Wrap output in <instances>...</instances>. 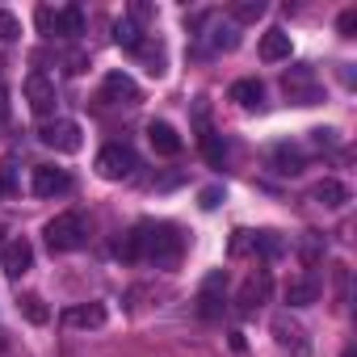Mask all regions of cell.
Masks as SVG:
<instances>
[{"mask_svg":"<svg viewBox=\"0 0 357 357\" xmlns=\"http://www.w3.org/2000/svg\"><path fill=\"white\" fill-rule=\"evenodd\" d=\"M135 240H139V261H151L155 269H172L176 261H181V231H176L172 223H155V219H143L135 227Z\"/></svg>","mask_w":357,"mask_h":357,"instance_id":"cell-1","label":"cell"},{"mask_svg":"<svg viewBox=\"0 0 357 357\" xmlns=\"http://www.w3.org/2000/svg\"><path fill=\"white\" fill-rule=\"evenodd\" d=\"M43 236H47V248L51 252H72V248H80L84 244V215H76V211H63V215H55L47 227H43Z\"/></svg>","mask_w":357,"mask_h":357,"instance_id":"cell-2","label":"cell"},{"mask_svg":"<svg viewBox=\"0 0 357 357\" xmlns=\"http://www.w3.org/2000/svg\"><path fill=\"white\" fill-rule=\"evenodd\" d=\"M38 139H43L47 147H55V151H80V147H84V130H80V122H72V118H47V122L38 126Z\"/></svg>","mask_w":357,"mask_h":357,"instance_id":"cell-3","label":"cell"},{"mask_svg":"<svg viewBox=\"0 0 357 357\" xmlns=\"http://www.w3.org/2000/svg\"><path fill=\"white\" fill-rule=\"evenodd\" d=\"M269 332H273V340L290 353V357H311V340H307V328L294 319V315H273V324H269Z\"/></svg>","mask_w":357,"mask_h":357,"instance_id":"cell-4","label":"cell"},{"mask_svg":"<svg viewBox=\"0 0 357 357\" xmlns=\"http://www.w3.org/2000/svg\"><path fill=\"white\" fill-rule=\"evenodd\" d=\"M135 168H139V160H135V151L126 143H109V147L97 151V172L105 176V181H126Z\"/></svg>","mask_w":357,"mask_h":357,"instance_id":"cell-5","label":"cell"},{"mask_svg":"<svg viewBox=\"0 0 357 357\" xmlns=\"http://www.w3.org/2000/svg\"><path fill=\"white\" fill-rule=\"evenodd\" d=\"M282 89L294 105H315L319 101V80H315V68H307V63H294L282 76Z\"/></svg>","mask_w":357,"mask_h":357,"instance_id":"cell-6","label":"cell"},{"mask_svg":"<svg viewBox=\"0 0 357 357\" xmlns=\"http://www.w3.org/2000/svg\"><path fill=\"white\" fill-rule=\"evenodd\" d=\"M30 190L38 198H63V194H72V172L55 168V164H38L34 176H30Z\"/></svg>","mask_w":357,"mask_h":357,"instance_id":"cell-7","label":"cell"},{"mask_svg":"<svg viewBox=\"0 0 357 357\" xmlns=\"http://www.w3.org/2000/svg\"><path fill=\"white\" fill-rule=\"evenodd\" d=\"M26 101H30V109H34L38 118H51V114H55V101H59L55 80H51L47 72H30V76H26Z\"/></svg>","mask_w":357,"mask_h":357,"instance_id":"cell-8","label":"cell"},{"mask_svg":"<svg viewBox=\"0 0 357 357\" xmlns=\"http://www.w3.org/2000/svg\"><path fill=\"white\" fill-rule=\"evenodd\" d=\"M269 290H273V278H269V269H252V273L244 278L240 294H236V307H240V311H257L261 303H269Z\"/></svg>","mask_w":357,"mask_h":357,"instance_id":"cell-9","label":"cell"},{"mask_svg":"<svg viewBox=\"0 0 357 357\" xmlns=\"http://www.w3.org/2000/svg\"><path fill=\"white\" fill-rule=\"evenodd\" d=\"M101 101H109V105H139L143 93H139V84L126 72H109L105 84H101Z\"/></svg>","mask_w":357,"mask_h":357,"instance_id":"cell-10","label":"cell"},{"mask_svg":"<svg viewBox=\"0 0 357 357\" xmlns=\"http://www.w3.org/2000/svg\"><path fill=\"white\" fill-rule=\"evenodd\" d=\"M223 294H227V269H211L206 282H202V290H198V303H202L206 319H215L223 311Z\"/></svg>","mask_w":357,"mask_h":357,"instance_id":"cell-11","label":"cell"},{"mask_svg":"<svg viewBox=\"0 0 357 357\" xmlns=\"http://www.w3.org/2000/svg\"><path fill=\"white\" fill-rule=\"evenodd\" d=\"M0 265H5V273L9 278H22V273H30V265H34V244L30 240H9L5 244V252H0Z\"/></svg>","mask_w":357,"mask_h":357,"instance_id":"cell-12","label":"cell"},{"mask_svg":"<svg viewBox=\"0 0 357 357\" xmlns=\"http://www.w3.org/2000/svg\"><path fill=\"white\" fill-rule=\"evenodd\" d=\"M105 319H109L105 303H80V307H68V311H63V324H68V328H80V332L101 328Z\"/></svg>","mask_w":357,"mask_h":357,"instance_id":"cell-13","label":"cell"},{"mask_svg":"<svg viewBox=\"0 0 357 357\" xmlns=\"http://www.w3.org/2000/svg\"><path fill=\"white\" fill-rule=\"evenodd\" d=\"M147 143L155 155H181V135L172 122H147Z\"/></svg>","mask_w":357,"mask_h":357,"instance_id":"cell-14","label":"cell"},{"mask_svg":"<svg viewBox=\"0 0 357 357\" xmlns=\"http://www.w3.org/2000/svg\"><path fill=\"white\" fill-rule=\"evenodd\" d=\"M290 51H294V43H290V34L286 30H265L261 34V59L265 63H282V59H290Z\"/></svg>","mask_w":357,"mask_h":357,"instance_id":"cell-15","label":"cell"},{"mask_svg":"<svg viewBox=\"0 0 357 357\" xmlns=\"http://www.w3.org/2000/svg\"><path fill=\"white\" fill-rule=\"evenodd\" d=\"M311 198H315L319 206H328V211H340V206L349 202V185H344V181H336V176H324V181L311 190Z\"/></svg>","mask_w":357,"mask_h":357,"instance_id":"cell-16","label":"cell"},{"mask_svg":"<svg viewBox=\"0 0 357 357\" xmlns=\"http://www.w3.org/2000/svg\"><path fill=\"white\" fill-rule=\"evenodd\" d=\"M51 34L80 38V34H84V9H80V5H63V9H55V26H51Z\"/></svg>","mask_w":357,"mask_h":357,"instance_id":"cell-17","label":"cell"},{"mask_svg":"<svg viewBox=\"0 0 357 357\" xmlns=\"http://www.w3.org/2000/svg\"><path fill=\"white\" fill-rule=\"evenodd\" d=\"M202 38H206V47H211V51H236V47H240L236 22H219V17H211V30H206Z\"/></svg>","mask_w":357,"mask_h":357,"instance_id":"cell-18","label":"cell"},{"mask_svg":"<svg viewBox=\"0 0 357 357\" xmlns=\"http://www.w3.org/2000/svg\"><path fill=\"white\" fill-rule=\"evenodd\" d=\"M231 101L244 105V109H261V105H265V84H261L257 76L236 80V84H231Z\"/></svg>","mask_w":357,"mask_h":357,"instance_id":"cell-19","label":"cell"},{"mask_svg":"<svg viewBox=\"0 0 357 357\" xmlns=\"http://www.w3.org/2000/svg\"><path fill=\"white\" fill-rule=\"evenodd\" d=\"M143 38H147V34H143L130 17H118V22H114V43H118L122 51H130V55H135V51L143 47Z\"/></svg>","mask_w":357,"mask_h":357,"instance_id":"cell-20","label":"cell"},{"mask_svg":"<svg viewBox=\"0 0 357 357\" xmlns=\"http://www.w3.org/2000/svg\"><path fill=\"white\" fill-rule=\"evenodd\" d=\"M319 298V282L315 278H294L290 286H286V303L290 307H307V303H315Z\"/></svg>","mask_w":357,"mask_h":357,"instance_id":"cell-21","label":"cell"},{"mask_svg":"<svg viewBox=\"0 0 357 357\" xmlns=\"http://www.w3.org/2000/svg\"><path fill=\"white\" fill-rule=\"evenodd\" d=\"M135 55H139V59L147 63V76H155V80H160V76L168 72V59H164V47H160V43H151V38H143V47H139Z\"/></svg>","mask_w":357,"mask_h":357,"instance_id":"cell-22","label":"cell"},{"mask_svg":"<svg viewBox=\"0 0 357 357\" xmlns=\"http://www.w3.org/2000/svg\"><path fill=\"white\" fill-rule=\"evenodd\" d=\"M198 143H202V155H206L215 168H223V160H227V143H223V135H219V130H211V126H202Z\"/></svg>","mask_w":357,"mask_h":357,"instance_id":"cell-23","label":"cell"},{"mask_svg":"<svg viewBox=\"0 0 357 357\" xmlns=\"http://www.w3.org/2000/svg\"><path fill=\"white\" fill-rule=\"evenodd\" d=\"M252 252H261L265 261H278L286 257V240L278 231H252Z\"/></svg>","mask_w":357,"mask_h":357,"instance_id":"cell-24","label":"cell"},{"mask_svg":"<svg viewBox=\"0 0 357 357\" xmlns=\"http://www.w3.org/2000/svg\"><path fill=\"white\" fill-rule=\"evenodd\" d=\"M273 164H278V172L294 176V172H303V151L290 147V143H278V147H273Z\"/></svg>","mask_w":357,"mask_h":357,"instance_id":"cell-25","label":"cell"},{"mask_svg":"<svg viewBox=\"0 0 357 357\" xmlns=\"http://www.w3.org/2000/svg\"><path fill=\"white\" fill-rule=\"evenodd\" d=\"M17 307H22V315H26L30 324H38V328L51 319V307L43 303V294H22V298H17Z\"/></svg>","mask_w":357,"mask_h":357,"instance_id":"cell-26","label":"cell"},{"mask_svg":"<svg viewBox=\"0 0 357 357\" xmlns=\"http://www.w3.org/2000/svg\"><path fill=\"white\" fill-rule=\"evenodd\" d=\"M257 17H265V0H240V5H231V22L240 26V22H257Z\"/></svg>","mask_w":357,"mask_h":357,"instance_id":"cell-27","label":"cell"},{"mask_svg":"<svg viewBox=\"0 0 357 357\" xmlns=\"http://www.w3.org/2000/svg\"><path fill=\"white\" fill-rule=\"evenodd\" d=\"M13 38H22V22L9 9H0V43H13Z\"/></svg>","mask_w":357,"mask_h":357,"instance_id":"cell-28","label":"cell"},{"mask_svg":"<svg viewBox=\"0 0 357 357\" xmlns=\"http://www.w3.org/2000/svg\"><path fill=\"white\" fill-rule=\"evenodd\" d=\"M223 198H227V190H223V185H206V190L198 194V206H202V211H215Z\"/></svg>","mask_w":357,"mask_h":357,"instance_id":"cell-29","label":"cell"},{"mask_svg":"<svg viewBox=\"0 0 357 357\" xmlns=\"http://www.w3.org/2000/svg\"><path fill=\"white\" fill-rule=\"evenodd\" d=\"M227 252H231V257L252 252V231H236V236H231V244H227Z\"/></svg>","mask_w":357,"mask_h":357,"instance_id":"cell-30","label":"cell"},{"mask_svg":"<svg viewBox=\"0 0 357 357\" xmlns=\"http://www.w3.org/2000/svg\"><path fill=\"white\" fill-rule=\"evenodd\" d=\"M336 30H340L344 38H353V34H357V9H344L340 22H336Z\"/></svg>","mask_w":357,"mask_h":357,"instance_id":"cell-31","label":"cell"},{"mask_svg":"<svg viewBox=\"0 0 357 357\" xmlns=\"http://www.w3.org/2000/svg\"><path fill=\"white\" fill-rule=\"evenodd\" d=\"M13 185H17V181H13V168H9V164H0V198L13 194Z\"/></svg>","mask_w":357,"mask_h":357,"instance_id":"cell-32","label":"cell"},{"mask_svg":"<svg viewBox=\"0 0 357 357\" xmlns=\"http://www.w3.org/2000/svg\"><path fill=\"white\" fill-rule=\"evenodd\" d=\"M34 17H38V30H43V34H51V26H55V9H47V5H43Z\"/></svg>","mask_w":357,"mask_h":357,"instance_id":"cell-33","label":"cell"},{"mask_svg":"<svg viewBox=\"0 0 357 357\" xmlns=\"http://www.w3.org/2000/svg\"><path fill=\"white\" fill-rule=\"evenodd\" d=\"M84 68H89V55H80V51H76V55H68V72H72V76H80Z\"/></svg>","mask_w":357,"mask_h":357,"instance_id":"cell-34","label":"cell"},{"mask_svg":"<svg viewBox=\"0 0 357 357\" xmlns=\"http://www.w3.org/2000/svg\"><path fill=\"white\" fill-rule=\"evenodd\" d=\"M311 135H315V143H319V147H328V143H336V130H328V126H315Z\"/></svg>","mask_w":357,"mask_h":357,"instance_id":"cell-35","label":"cell"},{"mask_svg":"<svg viewBox=\"0 0 357 357\" xmlns=\"http://www.w3.org/2000/svg\"><path fill=\"white\" fill-rule=\"evenodd\" d=\"M5 118H9V93L0 89V122H5Z\"/></svg>","mask_w":357,"mask_h":357,"instance_id":"cell-36","label":"cell"},{"mask_svg":"<svg viewBox=\"0 0 357 357\" xmlns=\"http://www.w3.org/2000/svg\"><path fill=\"white\" fill-rule=\"evenodd\" d=\"M5 244H9V231H5V227H0V252H5Z\"/></svg>","mask_w":357,"mask_h":357,"instance_id":"cell-37","label":"cell"}]
</instances>
